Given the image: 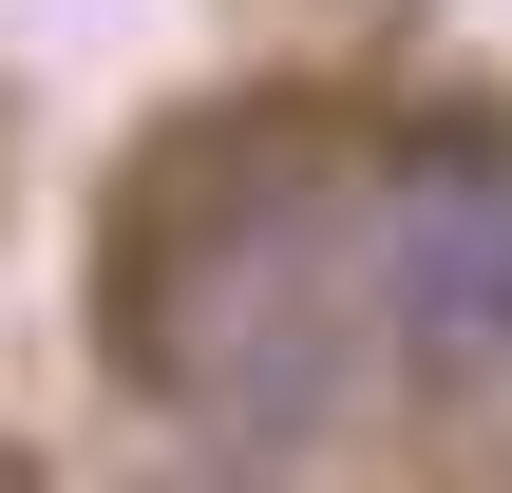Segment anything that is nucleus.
Instances as JSON below:
<instances>
[{"mask_svg":"<svg viewBox=\"0 0 512 493\" xmlns=\"http://www.w3.org/2000/svg\"><path fill=\"white\" fill-rule=\"evenodd\" d=\"M361 285H380V342L399 361L494 380L512 361V171H399L380 228H361Z\"/></svg>","mask_w":512,"mask_h":493,"instance_id":"nucleus-1","label":"nucleus"},{"mask_svg":"<svg viewBox=\"0 0 512 493\" xmlns=\"http://www.w3.org/2000/svg\"><path fill=\"white\" fill-rule=\"evenodd\" d=\"M0 493H38V456H19V437H0Z\"/></svg>","mask_w":512,"mask_h":493,"instance_id":"nucleus-2","label":"nucleus"}]
</instances>
